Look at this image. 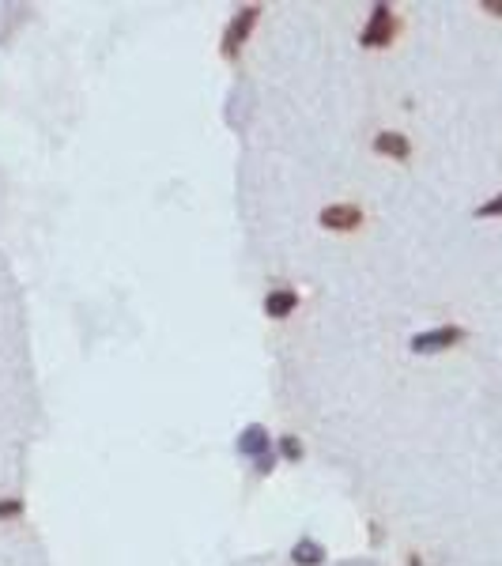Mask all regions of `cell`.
Instances as JSON below:
<instances>
[{
    "label": "cell",
    "mask_w": 502,
    "mask_h": 566,
    "mask_svg": "<svg viewBox=\"0 0 502 566\" xmlns=\"http://www.w3.org/2000/svg\"><path fill=\"white\" fill-rule=\"evenodd\" d=\"M238 453L249 457V460H257V472H272V465H276V457H272V438L261 423H249L242 434H238Z\"/></svg>",
    "instance_id": "cell-1"
},
{
    "label": "cell",
    "mask_w": 502,
    "mask_h": 566,
    "mask_svg": "<svg viewBox=\"0 0 502 566\" xmlns=\"http://www.w3.org/2000/svg\"><path fill=\"white\" fill-rule=\"evenodd\" d=\"M465 340V329L461 325H438L427 332H415L412 337V351L415 355H438V351H450Z\"/></svg>",
    "instance_id": "cell-2"
},
{
    "label": "cell",
    "mask_w": 502,
    "mask_h": 566,
    "mask_svg": "<svg viewBox=\"0 0 502 566\" xmlns=\"http://www.w3.org/2000/svg\"><path fill=\"white\" fill-rule=\"evenodd\" d=\"M393 31H396L393 8H389V5H374L367 27H363V34H359V42H363L367 50H382V46H389V42H393Z\"/></svg>",
    "instance_id": "cell-3"
},
{
    "label": "cell",
    "mask_w": 502,
    "mask_h": 566,
    "mask_svg": "<svg viewBox=\"0 0 502 566\" xmlns=\"http://www.w3.org/2000/svg\"><path fill=\"white\" fill-rule=\"evenodd\" d=\"M257 15H261V8L257 5H249V8H242L231 23H227V31H223V53L227 57H235L238 50H242V42L249 38V31L257 27Z\"/></svg>",
    "instance_id": "cell-4"
},
{
    "label": "cell",
    "mask_w": 502,
    "mask_h": 566,
    "mask_svg": "<svg viewBox=\"0 0 502 566\" xmlns=\"http://www.w3.org/2000/svg\"><path fill=\"white\" fill-rule=\"evenodd\" d=\"M359 223H363V212L355 204H329L321 212V227L329 230H355Z\"/></svg>",
    "instance_id": "cell-5"
},
{
    "label": "cell",
    "mask_w": 502,
    "mask_h": 566,
    "mask_svg": "<svg viewBox=\"0 0 502 566\" xmlns=\"http://www.w3.org/2000/svg\"><path fill=\"white\" fill-rule=\"evenodd\" d=\"M295 310H299V295H295L291 287H276V291H268V299H265V313H268V318L284 321V318H291Z\"/></svg>",
    "instance_id": "cell-6"
},
{
    "label": "cell",
    "mask_w": 502,
    "mask_h": 566,
    "mask_svg": "<svg viewBox=\"0 0 502 566\" xmlns=\"http://www.w3.org/2000/svg\"><path fill=\"white\" fill-rule=\"evenodd\" d=\"M374 152L389 155V159H408L412 155V144H408L404 133H378V136H374Z\"/></svg>",
    "instance_id": "cell-7"
},
{
    "label": "cell",
    "mask_w": 502,
    "mask_h": 566,
    "mask_svg": "<svg viewBox=\"0 0 502 566\" xmlns=\"http://www.w3.org/2000/svg\"><path fill=\"white\" fill-rule=\"evenodd\" d=\"M291 559H295L299 566H318V562L325 559V548H321V543H318V540H310V536H302V540L295 543V548H291Z\"/></svg>",
    "instance_id": "cell-8"
},
{
    "label": "cell",
    "mask_w": 502,
    "mask_h": 566,
    "mask_svg": "<svg viewBox=\"0 0 502 566\" xmlns=\"http://www.w3.org/2000/svg\"><path fill=\"white\" fill-rule=\"evenodd\" d=\"M280 453H284V460H302V442L295 434H284L280 438Z\"/></svg>",
    "instance_id": "cell-9"
},
{
    "label": "cell",
    "mask_w": 502,
    "mask_h": 566,
    "mask_svg": "<svg viewBox=\"0 0 502 566\" xmlns=\"http://www.w3.org/2000/svg\"><path fill=\"white\" fill-rule=\"evenodd\" d=\"M476 219H502V193L491 197L488 204H479V208H476Z\"/></svg>",
    "instance_id": "cell-10"
},
{
    "label": "cell",
    "mask_w": 502,
    "mask_h": 566,
    "mask_svg": "<svg viewBox=\"0 0 502 566\" xmlns=\"http://www.w3.org/2000/svg\"><path fill=\"white\" fill-rule=\"evenodd\" d=\"M19 510H23V502H19V498H8V502H0V517H15Z\"/></svg>",
    "instance_id": "cell-11"
},
{
    "label": "cell",
    "mask_w": 502,
    "mask_h": 566,
    "mask_svg": "<svg viewBox=\"0 0 502 566\" xmlns=\"http://www.w3.org/2000/svg\"><path fill=\"white\" fill-rule=\"evenodd\" d=\"M484 12H491V15L502 19V0H484Z\"/></svg>",
    "instance_id": "cell-12"
}]
</instances>
